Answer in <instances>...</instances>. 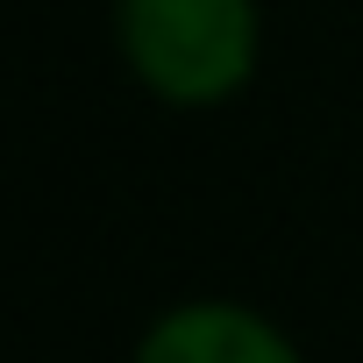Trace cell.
Returning <instances> with one entry per match:
<instances>
[{
  "mask_svg": "<svg viewBox=\"0 0 363 363\" xmlns=\"http://www.w3.org/2000/svg\"><path fill=\"white\" fill-rule=\"evenodd\" d=\"M114 43L143 93L164 107H221L257 79V0H114Z\"/></svg>",
  "mask_w": 363,
  "mask_h": 363,
  "instance_id": "1",
  "label": "cell"
},
{
  "mask_svg": "<svg viewBox=\"0 0 363 363\" xmlns=\"http://www.w3.org/2000/svg\"><path fill=\"white\" fill-rule=\"evenodd\" d=\"M135 363H299V349L285 342V328L235 299H193L143 328Z\"/></svg>",
  "mask_w": 363,
  "mask_h": 363,
  "instance_id": "2",
  "label": "cell"
}]
</instances>
